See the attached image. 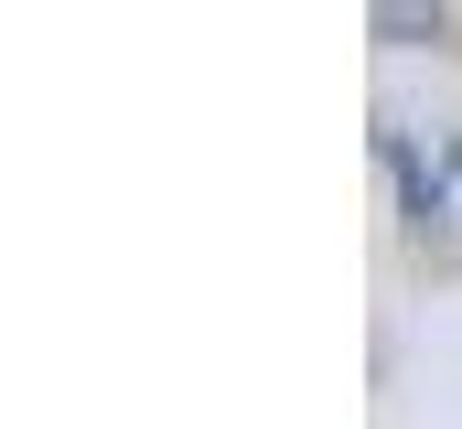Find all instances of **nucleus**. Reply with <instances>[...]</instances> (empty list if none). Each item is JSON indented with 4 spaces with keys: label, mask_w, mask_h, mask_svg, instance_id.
<instances>
[{
    "label": "nucleus",
    "mask_w": 462,
    "mask_h": 429,
    "mask_svg": "<svg viewBox=\"0 0 462 429\" xmlns=\"http://www.w3.org/2000/svg\"><path fill=\"white\" fill-rule=\"evenodd\" d=\"M376 43H441L452 32V11H430V0H376V22H365Z\"/></svg>",
    "instance_id": "1"
}]
</instances>
